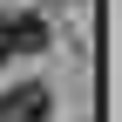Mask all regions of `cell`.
<instances>
[{"mask_svg": "<svg viewBox=\"0 0 122 122\" xmlns=\"http://www.w3.org/2000/svg\"><path fill=\"white\" fill-rule=\"evenodd\" d=\"M54 109V95L41 81H14V88H0V122H48Z\"/></svg>", "mask_w": 122, "mask_h": 122, "instance_id": "obj_2", "label": "cell"}, {"mask_svg": "<svg viewBox=\"0 0 122 122\" xmlns=\"http://www.w3.org/2000/svg\"><path fill=\"white\" fill-rule=\"evenodd\" d=\"M54 41V27L41 20V14H14V20H0V61H20V54H41Z\"/></svg>", "mask_w": 122, "mask_h": 122, "instance_id": "obj_1", "label": "cell"}]
</instances>
